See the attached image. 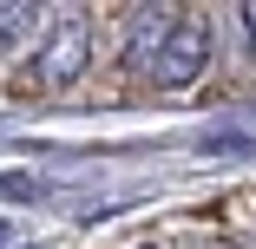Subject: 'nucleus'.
<instances>
[{"label":"nucleus","mask_w":256,"mask_h":249,"mask_svg":"<svg viewBox=\"0 0 256 249\" xmlns=\"http://www.w3.org/2000/svg\"><path fill=\"white\" fill-rule=\"evenodd\" d=\"M92 66V13L86 7H53L40 26V46L26 59V92H66L79 72Z\"/></svg>","instance_id":"f257e3e1"},{"label":"nucleus","mask_w":256,"mask_h":249,"mask_svg":"<svg viewBox=\"0 0 256 249\" xmlns=\"http://www.w3.org/2000/svg\"><path fill=\"white\" fill-rule=\"evenodd\" d=\"M204 66H210V20L204 13H178V26H171V39L158 46V59H151V85H164V92H178V85H190V79H204Z\"/></svg>","instance_id":"f03ea898"},{"label":"nucleus","mask_w":256,"mask_h":249,"mask_svg":"<svg viewBox=\"0 0 256 249\" xmlns=\"http://www.w3.org/2000/svg\"><path fill=\"white\" fill-rule=\"evenodd\" d=\"M171 26H178V7H125L118 13V66L125 72H151V59L171 39Z\"/></svg>","instance_id":"7ed1b4c3"},{"label":"nucleus","mask_w":256,"mask_h":249,"mask_svg":"<svg viewBox=\"0 0 256 249\" xmlns=\"http://www.w3.org/2000/svg\"><path fill=\"white\" fill-rule=\"evenodd\" d=\"M40 26H46V7H0V59H7L20 39H33Z\"/></svg>","instance_id":"20e7f679"},{"label":"nucleus","mask_w":256,"mask_h":249,"mask_svg":"<svg viewBox=\"0 0 256 249\" xmlns=\"http://www.w3.org/2000/svg\"><path fill=\"white\" fill-rule=\"evenodd\" d=\"M197 249H243V243H230V236H204Z\"/></svg>","instance_id":"39448f33"},{"label":"nucleus","mask_w":256,"mask_h":249,"mask_svg":"<svg viewBox=\"0 0 256 249\" xmlns=\"http://www.w3.org/2000/svg\"><path fill=\"white\" fill-rule=\"evenodd\" d=\"M243 33H250V53H256V7H243Z\"/></svg>","instance_id":"423d86ee"}]
</instances>
